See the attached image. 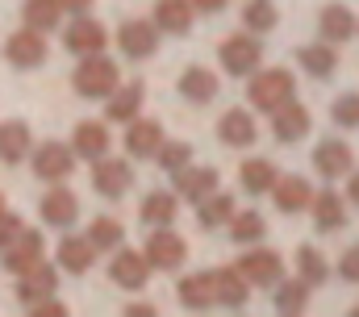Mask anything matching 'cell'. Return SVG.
<instances>
[{"mask_svg": "<svg viewBox=\"0 0 359 317\" xmlns=\"http://www.w3.org/2000/svg\"><path fill=\"white\" fill-rule=\"evenodd\" d=\"M117 79H121V72H117L113 59H104V55H84V63L76 67L72 83H76V92H80L84 100H100V96H109V92L117 88Z\"/></svg>", "mask_w": 359, "mask_h": 317, "instance_id": "1", "label": "cell"}, {"mask_svg": "<svg viewBox=\"0 0 359 317\" xmlns=\"http://www.w3.org/2000/svg\"><path fill=\"white\" fill-rule=\"evenodd\" d=\"M247 96H251V104H255V109L271 113V109H280L284 100H292V96H297V79H292V72L276 67V72H264V76L251 79Z\"/></svg>", "mask_w": 359, "mask_h": 317, "instance_id": "2", "label": "cell"}, {"mask_svg": "<svg viewBox=\"0 0 359 317\" xmlns=\"http://www.w3.org/2000/svg\"><path fill=\"white\" fill-rule=\"evenodd\" d=\"M217 59H222V67H226L230 76H247V72H255V67H259L264 46H259V38H251V34H234V38H226V42H222Z\"/></svg>", "mask_w": 359, "mask_h": 317, "instance_id": "3", "label": "cell"}, {"mask_svg": "<svg viewBox=\"0 0 359 317\" xmlns=\"http://www.w3.org/2000/svg\"><path fill=\"white\" fill-rule=\"evenodd\" d=\"M76 171V151L63 147V142H42L34 147V175L46 180V184H59Z\"/></svg>", "mask_w": 359, "mask_h": 317, "instance_id": "4", "label": "cell"}, {"mask_svg": "<svg viewBox=\"0 0 359 317\" xmlns=\"http://www.w3.org/2000/svg\"><path fill=\"white\" fill-rule=\"evenodd\" d=\"M4 59L13 63V67H21V72H29V67H42L46 63V38L38 34V29H17V34H8V42H4Z\"/></svg>", "mask_w": 359, "mask_h": 317, "instance_id": "5", "label": "cell"}, {"mask_svg": "<svg viewBox=\"0 0 359 317\" xmlns=\"http://www.w3.org/2000/svg\"><path fill=\"white\" fill-rule=\"evenodd\" d=\"M142 259H147L151 267H159V271H176L180 263L188 259V246H184V238H180V234H172L168 226H159L155 234L147 238Z\"/></svg>", "mask_w": 359, "mask_h": 317, "instance_id": "6", "label": "cell"}, {"mask_svg": "<svg viewBox=\"0 0 359 317\" xmlns=\"http://www.w3.org/2000/svg\"><path fill=\"white\" fill-rule=\"evenodd\" d=\"M63 46H67L72 55H80V59H84V55H100V50L109 46V29H104L100 21H92V17L80 13V17L63 29Z\"/></svg>", "mask_w": 359, "mask_h": 317, "instance_id": "7", "label": "cell"}, {"mask_svg": "<svg viewBox=\"0 0 359 317\" xmlns=\"http://www.w3.org/2000/svg\"><path fill=\"white\" fill-rule=\"evenodd\" d=\"M96 167H92V188L100 192V196H126L130 192V184H134V171H130V163H121V158H109V155H100V158H92Z\"/></svg>", "mask_w": 359, "mask_h": 317, "instance_id": "8", "label": "cell"}, {"mask_svg": "<svg viewBox=\"0 0 359 317\" xmlns=\"http://www.w3.org/2000/svg\"><path fill=\"white\" fill-rule=\"evenodd\" d=\"M0 255H4V271H8V276H21L25 267H34V263L42 259V234L21 226L8 246H0Z\"/></svg>", "mask_w": 359, "mask_h": 317, "instance_id": "9", "label": "cell"}, {"mask_svg": "<svg viewBox=\"0 0 359 317\" xmlns=\"http://www.w3.org/2000/svg\"><path fill=\"white\" fill-rule=\"evenodd\" d=\"M247 284H264L271 288L280 276H284V259L276 255V250H247L243 259H238V267H234Z\"/></svg>", "mask_w": 359, "mask_h": 317, "instance_id": "10", "label": "cell"}, {"mask_svg": "<svg viewBox=\"0 0 359 317\" xmlns=\"http://www.w3.org/2000/svg\"><path fill=\"white\" fill-rule=\"evenodd\" d=\"M309 126H313V117L297 100H284L280 109H271V134H276V142H301Z\"/></svg>", "mask_w": 359, "mask_h": 317, "instance_id": "11", "label": "cell"}, {"mask_svg": "<svg viewBox=\"0 0 359 317\" xmlns=\"http://www.w3.org/2000/svg\"><path fill=\"white\" fill-rule=\"evenodd\" d=\"M55 288H59V271H55L46 259H38L34 267L21 271V280H17V301H21V305H34V301L50 297Z\"/></svg>", "mask_w": 359, "mask_h": 317, "instance_id": "12", "label": "cell"}, {"mask_svg": "<svg viewBox=\"0 0 359 317\" xmlns=\"http://www.w3.org/2000/svg\"><path fill=\"white\" fill-rule=\"evenodd\" d=\"M117 46L130 55V59H147L159 50V25L155 21H126L117 29Z\"/></svg>", "mask_w": 359, "mask_h": 317, "instance_id": "13", "label": "cell"}, {"mask_svg": "<svg viewBox=\"0 0 359 317\" xmlns=\"http://www.w3.org/2000/svg\"><path fill=\"white\" fill-rule=\"evenodd\" d=\"M109 280H113L117 288L138 292V288H147V280H151V263H147L138 250H117V259L109 263Z\"/></svg>", "mask_w": 359, "mask_h": 317, "instance_id": "14", "label": "cell"}, {"mask_svg": "<svg viewBox=\"0 0 359 317\" xmlns=\"http://www.w3.org/2000/svg\"><path fill=\"white\" fill-rule=\"evenodd\" d=\"M172 180H176V196H184V201H205L209 192H217V167H180V171H172Z\"/></svg>", "mask_w": 359, "mask_h": 317, "instance_id": "15", "label": "cell"}, {"mask_svg": "<svg viewBox=\"0 0 359 317\" xmlns=\"http://www.w3.org/2000/svg\"><path fill=\"white\" fill-rule=\"evenodd\" d=\"M38 213H42V222H46V226L67 230V226L80 217V196H76V192H67V188H50V192L42 196Z\"/></svg>", "mask_w": 359, "mask_h": 317, "instance_id": "16", "label": "cell"}, {"mask_svg": "<svg viewBox=\"0 0 359 317\" xmlns=\"http://www.w3.org/2000/svg\"><path fill=\"white\" fill-rule=\"evenodd\" d=\"M309 209H313V226H318L322 234H334V230L347 226V205H343V196H339L334 188L313 192V196H309Z\"/></svg>", "mask_w": 359, "mask_h": 317, "instance_id": "17", "label": "cell"}, {"mask_svg": "<svg viewBox=\"0 0 359 317\" xmlns=\"http://www.w3.org/2000/svg\"><path fill=\"white\" fill-rule=\"evenodd\" d=\"M268 192L280 213H301V209H309V196H313V188L301 175H284V180L276 175V184H271Z\"/></svg>", "mask_w": 359, "mask_h": 317, "instance_id": "18", "label": "cell"}, {"mask_svg": "<svg viewBox=\"0 0 359 317\" xmlns=\"http://www.w3.org/2000/svg\"><path fill=\"white\" fill-rule=\"evenodd\" d=\"M255 117L247 113V109H230V113H222V121H217V138L226 142V147H251L255 142Z\"/></svg>", "mask_w": 359, "mask_h": 317, "instance_id": "19", "label": "cell"}, {"mask_svg": "<svg viewBox=\"0 0 359 317\" xmlns=\"http://www.w3.org/2000/svg\"><path fill=\"white\" fill-rule=\"evenodd\" d=\"M209 284H213V301H217V305H226V309H243V305H247V288H251V284H247L234 267L213 271Z\"/></svg>", "mask_w": 359, "mask_h": 317, "instance_id": "20", "label": "cell"}, {"mask_svg": "<svg viewBox=\"0 0 359 317\" xmlns=\"http://www.w3.org/2000/svg\"><path fill=\"white\" fill-rule=\"evenodd\" d=\"M217 92H222V79L209 67H188L180 76V96H188L192 104H209V100H217Z\"/></svg>", "mask_w": 359, "mask_h": 317, "instance_id": "21", "label": "cell"}, {"mask_svg": "<svg viewBox=\"0 0 359 317\" xmlns=\"http://www.w3.org/2000/svg\"><path fill=\"white\" fill-rule=\"evenodd\" d=\"M313 167H318L326 180L347 175V171H351V147H347V142H339V138L318 142V151H313Z\"/></svg>", "mask_w": 359, "mask_h": 317, "instance_id": "22", "label": "cell"}, {"mask_svg": "<svg viewBox=\"0 0 359 317\" xmlns=\"http://www.w3.org/2000/svg\"><path fill=\"white\" fill-rule=\"evenodd\" d=\"M159 142H163V126L159 121H130V130H126V151L134 158H155L159 151Z\"/></svg>", "mask_w": 359, "mask_h": 317, "instance_id": "23", "label": "cell"}, {"mask_svg": "<svg viewBox=\"0 0 359 317\" xmlns=\"http://www.w3.org/2000/svg\"><path fill=\"white\" fill-rule=\"evenodd\" d=\"M318 29H322L326 42H347L355 34V13L347 4H326L322 17H318Z\"/></svg>", "mask_w": 359, "mask_h": 317, "instance_id": "24", "label": "cell"}, {"mask_svg": "<svg viewBox=\"0 0 359 317\" xmlns=\"http://www.w3.org/2000/svg\"><path fill=\"white\" fill-rule=\"evenodd\" d=\"M72 151L80 158H100L109 155V130L100 121H80L76 134H72Z\"/></svg>", "mask_w": 359, "mask_h": 317, "instance_id": "25", "label": "cell"}, {"mask_svg": "<svg viewBox=\"0 0 359 317\" xmlns=\"http://www.w3.org/2000/svg\"><path fill=\"white\" fill-rule=\"evenodd\" d=\"M155 25H159V34H188L192 29V4L188 0H159Z\"/></svg>", "mask_w": 359, "mask_h": 317, "instance_id": "26", "label": "cell"}, {"mask_svg": "<svg viewBox=\"0 0 359 317\" xmlns=\"http://www.w3.org/2000/svg\"><path fill=\"white\" fill-rule=\"evenodd\" d=\"M109 96H113V100L104 104V117H109V121H134V117H138V104H142V83H138V79L126 83V88H113Z\"/></svg>", "mask_w": 359, "mask_h": 317, "instance_id": "27", "label": "cell"}, {"mask_svg": "<svg viewBox=\"0 0 359 317\" xmlns=\"http://www.w3.org/2000/svg\"><path fill=\"white\" fill-rule=\"evenodd\" d=\"M176 209L180 201L172 192H147V201H142V209H138V217H142V226H172L176 222Z\"/></svg>", "mask_w": 359, "mask_h": 317, "instance_id": "28", "label": "cell"}, {"mask_svg": "<svg viewBox=\"0 0 359 317\" xmlns=\"http://www.w3.org/2000/svg\"><path fill=\"white\" fill-rule=\"evenodd\" d=\"M230 213H234V196H226V192H209L205 201H196V222H201V230L226 226Z\"/></svg>", "mask_w": 359, "mask_h": 317, "instance_id": "29", "label": "cell"}, {"mask_svg": "<svg viewBox=\"0 0 359 317\" xmlns=\"http://www.w3.org/2000/svg\"><path fill=\"white\" fill-rule=\"evenodd\" d=\"M29 155V126L25 121H0V158L21 163Z\"/></svg>", "mask_w": 359, "mask_h": 317, "instance_id": "30", "label": "cell"}, {"mask_svg": "<svg viewBox=\"0 0 359 317\" xmlns=\"http://www.w3.org/2000/svg\"><path fill=\"white\" fill-rule=\"evenodd\" d=\"M271 288H276V297H271L276 313H301L305 301H309V284H305V280H284V276H280Z\"/></svg>", "mask_w": 359, "mask_h": 317, "instance_id": "31", "label": "cell"}, {"mask_svg": "<svg viewBox=\"0 0 359 317\" xmlns=\"http://www.w3.org/2000/svg\"><path fill=\"white\" fill-rule=\"evenodd\" d=\"M238 180H243V188H247L251 196H264L271 184H276V167H271L268 158H247V163L238 167Z\"/></svg>", "mask_w": 359, "mask_h": 317, "instance_id": "32", "label": "cell"}, {"mask_svg": "<svg viewBox=\"0 0 359 317\" xmlns=\"http://www.w3.org/2000/svg\"><path fill=\"white\" fill-rule=\"evenodd\" d=\"M92 255H96V246H92L88 238H63L59 242V263L67 271H76V276H84L92 267Z\"/></svg>", "mask_w": 359, "mask_h": 317, "instance_id": "33", "label": "cell"}, {"mask_svg": "<svg viewBox=\"0 0 359 317\" xmlns=\"http://www.w3.org/2000/svg\"><path fill=\"white\" fill-rule=\"evenodd\" d=\"M21 17H25V25L29 29H55L59 25V17H63V4L59 0H25V8H21Z\"/></svg>", "mask_w": 359, "mask_h": 317, "instance_id": "34", "label": "cell"}, {"mask_svg": "<svg viewBox=\"0 0 359 317\" xmlns=\"http://www.w3.org/2000/svg\"><path fill=\"white\" fill-rule=\"evenodd\" d=\"M180 305H188V309H213V284H209V276H188V280H180Z\"/></svg>", "mask_w": 359, "mask_h": 317, "instance_id": "35", "label": "cell"}, {"mask_svg": "<svg viewBox=\"0 0 359 317\" xmlns=\"http://www.w3.org/2000/svg\"><path fill=\"white\" fill-rule=\"evenodd\" d=\"M230 238L234 242H259V238L268 234V222L255 213V209H247V213H230Z\"/></svg>", "mask_w": 359, "mask_h": 317, "instance_id": "36", "label": "cell"}, {"mask_svg": "<svg viewBox=\"0 0 359 317\" xmlns=\"http://www.w3.org/2000/svg\"><path fill=\"white\" fill-rule=\"evenodd\" d=\"M297 59H301V67H305L313 79H330L334 76V63H339V55H334L330 46H305Z\"/></svg>", "mask_w": 359, "mask_h": 317, "instance_id": "37", "label": "cell"}, {"mask_svg": "<svg viewBox=\"0 0 359 317\" xmlns=\"http://www.w3.org/2000/svg\"><path fill=\"white\" fill-rule=\"evenodd\" d=\"M276 21H280V13H276L271 0H247V8H243V25H247L251 34H268V29H276Z\"/></svg>", "mask_w": 359, "mask_h": 317, "instance_id": "38", "label": "cell"}, {"mask_svg": "<svg viewBox=\"0 0 359 317\" xmlns=\"http://www.w3.org/2000/svg\"><path fill=\"white\" fill-rule=\"evenodd\" d=\"M297 271H301L305 284H326V276H330L322 250H313V246H301V250H297Z\"/></svg>", "mask_w": 359, "mask_h": 317, "instance_id": "39", "label": "cell"}, {"mask_svg": "<svg viewBox=\"0 0 359 317\" xmlns=\"http://www.w3.org/2000/svg\"><path fill=\"white\" fill-rule=\"evenodd\" d=\"M121 238H126V230H121V222H113V217H96L92 230H88V242L96 250H113Z\"/></svg>", "mask_w": 359, "mask_h": 317, "instance_id": "40", "label": "cell"}, {"mask_svg": "<svg viewBox=\"0 0 359 317\" xmlns=\"http://www.w3.org/2000/svg\"><path fill=\"white\" fill-rule=\"evenodd\" d=\"M155 158H159V167H163V171H180V167L192 158V147H188V142H159Z\"/></svg>", "mask_w": 359, "mask_h": 317, "instance_id": "41", "label": "cell"}, {"mask_svg": "<svg viewBox=\"0 0 359 317\" xmlns=\"http://www.w3.org/2000/svg\"><path fill=\"white\" fill-rule=\"evenodd\" d=\"M330 113H334V121H339V126H347V130H355V126H359V96H355V92H347V96H339Z\"/></svg>", "mask_w": 359, "mask_h": 317, "instance_id": "42", "label": "cell"}, {"mask_svg": "<svg viewBox=\"0 0 359 317\" xmlns=\"http://www.w3.org/2000/svg\"><path fill=\"white\" fill-rule=\"evenodd\" d=\"M339 276H343V280H351V284L359 280V242L343 250V259H339Z\"/></svg>", "mask_w": 359, "mask_h": 317, "instance_id": "43", "label": "cell"}, {"mask_svg": "<svg viewBox=\"0 0 359 317\" xmlns=\"http://www.w3.org/2000/svg\"><path fill=\"white\" fill-rule=\"evenodd\" d=\"M25 222L17 217V213H0V246H8L13 238H17V230H21Z\"/></svg>", "mask_w": 359, "mask_h": 317, "instance_id": "44", "label": "cell"}, {"mask_svg": "<svg viewBox=\"0 0 359 317\" xmlns=\"http://www.w3.org/2000/svg\"><path fill=\"white\" fill-rule=\"evenodd\" d=\"M29 309H34L38 317H46V313H50V317H63V313H67V305H59V301H46V297H42V301H34Z\"/></svg>", "mask_w": 359, "mask_h": 317, "instance_id": "45", "label": "cell"}, {"mask_svg": "<svg viewBox=\"0 0 359 317\" xmlns=\"http://www.w3.org/2000/svg\"><path fill=\"white\" fill-rule=\"evenodd\" d=\"M188 4H192V8H201V13H222L230 0H188Z\"/></svg>", "mask_w": 359, "mask_h": 317, "instance_id": "46", "label": "cell"}, {"mask_svg": "<svg viewBox=\"0 0 359 317\" xmlns=\"http://www.w3.org/2000/svg\"><path fill=\"white\" fill-rule=\"evenodd\" d=\"M59 4H63L67 13H76V17H80V13H88V8H92V0H59Z\"/></svg>", "mask_w": 359, "mask_h": 317, "instance_id": "47", "label": "cell"}, {"mask_svg": "<svg viewBox=\"0 0 359 317\" xmlns=\"http://www.w3.org/2000/svg\"><path fill=\"white\" fill-rule=\"evenodd\" d=\"M126 313H130V317H151V313H155V305H130Z\"/></svg>", "mask_w": 359, "mask_h": 317, "instance_id": "48", "label": "cell"}, {"mask_svg": "<svg viewBox=\"0 0 359 317\" xmlns=\"http://www.w3.org/2000/svg\"><path fill=\"white\" fill-rule=\"evenodd\" d=\"M347 196H351V201H355V205H359V171H355V175H351V184H347Z\"/></svg>", "mask_w": 359, "mask_h": 317, "instance_id": "49", "label": "cell"}, {"mask_svg": "<svg viewBox=\"0 0 359 317\" xmlns=\"http://www.w3.org/2000/svg\"><path fill=\"white\" fill-rule=\"evenodd\" d=\"M0 213H4V196H0Z\"/></svg>", "mask_w": 359, "mask_h": 317, "instance_id": "50", "label": "cell"}, {"mask_svg": "<svg viewBox=\"0 0 359 317\" xmlns=\"http://www.w3.org/2000/svg\"><path fill=\"white\" fill-rule=\"evenodd\" d=\"M355 29H359V21H355Z\"/></svg>", "mask_w": 359, "mask_h": 317, "instance_id": "51", "label": "cell"}]
</instances>
